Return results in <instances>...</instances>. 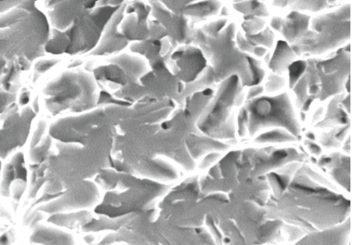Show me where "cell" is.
<instances>
[{
	"mask_svg": "<svg viewBox=\"0 0 354 245\" xmlns=\"http://www.w3.org/2000/svg\"><path fill=\"white\" fill-rule=\"evenodd\" d=\"M36 3H0V86L8 93L18 91L21 74L46 55L50 24Z\"/></svg>",
	"mask_w": 354,
	"mask_h": 245,
	"instance_id": "1",
	"label": "cell"
},
{
	"mask_svg": "<svg viewBox=\"0 0 354 245\" xmlns=\"http://www.w3.org/2000/svg\"><path fill=\"white\" fill-rule=\"evenodd\" d=\"M87 75L67 71L46 83L41 93L46 109L51 114H58L85 107L86 100L90 101L95 93Z\"/></svg>",
	"mask_w": 354,
	"mask_h": 245,
	"instance_id": "2",
	"label": "cell"
},
{
	"mask_svg": "<svg viewBox=\"0 0 354 245\" xmlns=\"http://www.w3.org/2000/svg\"><path fill=\"white\" fill-rule=\"evenodd\" d=\"M350 11V8L347 10L344 7L336 12L315 19L326 29L312 27L315 32L317 31L319 34L314 32L305 34L294 47L297 53H324L349 39L351 24L347 19L350 17H351Z\"/></svg>",
	"mask_w": 354,
	"mask_h": 245,
	"instance_id": "3",
	"label": "cell"
},
{
	"mask_svg": "<svg viewBox=\"0 0 354 245\" xmlns=\"http://www.w3.org/2000/svg\"><path fill=\"white\" fill-rule=\"evenodd\" d=\"M245 109L250 118L248 129L251 135L259 127L270 125L287 127L295 136L299 133L290 98L285 93L273 98H254L247 103Z\"/></svg>",
	"mask_w": 354,
	"mask_h": 245,
	"instance_id": "4",
	"label": "cell"
},
{
	"mask_svg": "<svg viewBox=\"0 0 354 245\" xmlns=\"http://www.w3.org/2000/svg\"><path fill=\"white\" fill-rule=\"evenodd\" d=\"M3 114L5 117L0 127V158H5L24 145L29 136L36 111L29 106L20 109L17 103Z\"/></svg>",
	"mask_w": 354,
	"mask_h": 245,
	"instance_id": "5",
	"label": "cell"
},
{
	"mask_svg": "<svg viewBox=\"0 0 354 245\" xmlns=\"http://www.w3.org/2000/svg\"><path fill=\"white\" fill-rule=\"evenodd\" d=\"M310 18L292 12L287 17V20L283 22V34L287 41L294 44L297 42L306 34Z\"/></svg>",
	"mask_w": 354,
	"mask_h": 245,
	"instance_id": "6",
	"label": "cell"
},
{
	"mask_svg": "<svg viewBox=\"0 0 354 245\" xmlns=\"http://www.w3.org/2000/svg\"><path fill=\"white\" fill-rule=\"evenodd\" d=\"M295 59L293 50L286 42H279L270 63V67L275 73H282Z\"/></svg>",
	"mask_w": 354,
	"mask_h": 245,
	"instance_id": "7",
	"label": "cell"
},
{
	"mask_svg": "<svg viewBox=\"0 0 354 245\" xmlns=\"http://www.w3.org/2000/svg\"><path fill=\"white\" fill-rule=\"evenodd\" d=\"M19 95L17 93L6 92L0 86V115L17 105Z\"/></svg>",
	"mask_w": 354,
	"mask_h": 245,
	"instance_id": "8",
	"label": "cell"
},
{
	"mask_svg": "<svg viewBox=\"0 0 354 245\" xmlns=\"http://www.w3.org/2000/svg\"><path fill=\"white\" fill-rule=\"evenodd\" d=\"M273 34L267 28L264 32L259 34H255L254 35H248V43L251 44L252 46H255L257 44H261L271 47L273 42Z\"/></svg>",
	"mask_w": 354,
	"mask_h": 245,
	"instance_id": "9",
	"label": "cell"
},
{
	"mask_svg": "<svg viewBox=\"0 0 354 245\" xmlns=\"http://www.w3.org/2000/svg\"><path fill=\"white\" fill-rule=\"evenodd\" d=\"M307 68V63L304 61H297L290 64L288 67L290 70V85L293 88L301 76L303 75Z\"/></svg>",
	"mask_w": 354,
	"mask_h": 245,
	"instance_id": "10",
	"label": "cell"
},
{
	"mask_svg": "<svg viewBox=\"0 0 354 245\" xmlns=\"http://www.w3.org/2000/svg\"><path fill=\"white\" fill-rule=\"evenodd\" d=\"M58 59H39L35 62L33 66L35 71V74L38 76L41 75L47 71H50V69L57 66L59 62Z\"/></svg>",
	"mask_w": 354,
	"mask_h": 245,
	"instance_id": "11",
	"label": "cell"
},
{
	"mask_svg": "<svg viewBox=\"0 0 354 245\" xmlns=\"http://www.w3.org/2000/svg\"><path fill=\"white\" fill-rule=\"evenodd\" d=\"M265 21L261 19L253 18L249 22H245L243 24V28L248 33V35H254L256 33H258L264 28Z\"/></svg>",
	"mask_w": 354,
	"mask_h": 245,
	"instance_id": "12",
	"label": "cell"
},
{
	"mask_svg": "<svg viewBox=\"0 0 354 245\" xmlns=\"http://www.w3.org/2000/svg\"><path fill=\"white\" fill-rule=\"evenodd\" d=\"M284 85V81L281 77L272 75L267 84V90L270 93L277 91Z\"/></svg>",
	"mask_w": 354,
	"mask_h": 245,
	"instance_id": "13",
	"label": "cell"
},
{
	"mask_svg": "<svg viewBox=\"0 0 354 245\" xmlns=\"http://www.w3.org/2000/svg\"><path fill=\"white\" fill-rule=\"evenodd\" d=\"M262 91H263V89L261 87H254V88L251 89L250 93H248V99H253V98L261 94Z\"/></svg>",
	"mask_w": 354,
	"mask_h": 245,
	"instance_id": "14",
	"label": "cell"
},
{
	"mask_svg": "<svg viewBox=\"0 0 354 245\" xmlns=\"http://www.w3.org/2000/svg\"><path fill=\"white\" fill-rule=\"evenodd\" d=\"M283 21L280 18H274L271 22L272 27L277 30L281 31Z\"/></svg>",
	"mask_w": 354,
	"mask_h": 245,
	"instance_id": "15",
	"label": "cell"
},
{
	"mask_svg": "<svg viewBox=\"0 0 354 245\" xmlns=\"http://www.w3.org/2000/svg\"><path fill=\"white\" fill-rule=\"evenodd\" d=\"M214 43H215L216 44H217L216 42H214ZM209 44H212V45H214V46H215V45H214V44H212V43H209ZM217 45H218V44H217ZM219 48H221L220 46H216V48H213V47H209V48H208V49H217V50H218Z\"/></svg>",
	"mask_w": 354,
	"mask_h": 245,
	"instance_id": "16",
	"label": "cell"
},
{
	"mask_svg": "<svg viewBox=\"0 0 354 245\" xmlns=\"http://www.w3.org/2000/svg\"><path fill=\"white\" fill-rule=\"evenodd\" d=\"M1 170H2V164H1V161H0V172H1Z\"/></svg>",
	"mask_w": 354,
	"mask_h": 245,
	"instance_id": "17",
	"label": "cell"
}]
</instances>
